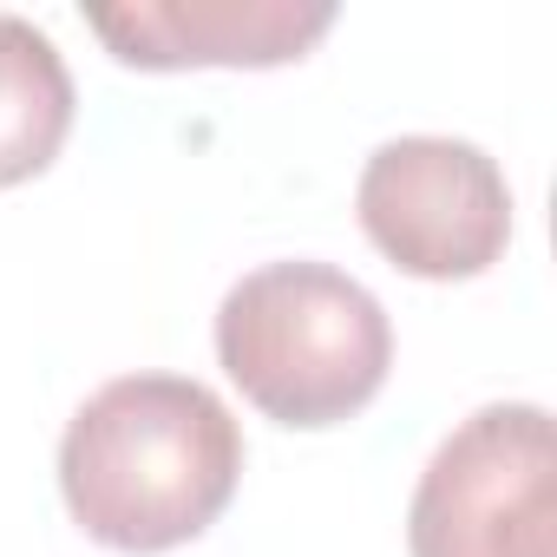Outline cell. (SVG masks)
<instances>
[{
    "label": "cell",
    "mask_w": 557,
    "mask_h": 557,
    "mask_svg": "<svg viewBox=\"0 0 557 557\" xmlns=\"http://www.w3.org/2000/svg\"><path fill=\"white\" fill-rule=\"evenodd\" d=\"M243 479L236 413L190 374L106 381L60 440V498L73 524L132 557L203 537Z\"/></svg>",
    "instance_id": "6da1fadb"
},
{
    "label": "cell",
    "mask_w": 557,
    "mask_h": 557,
    "mask_svg": "<svg viewBox=\"0 0 557 557\" xmlns=\"http://www.w3.org/2000/svg\"><path fill=\"white\" fill-rule=\"evenodd\" d=\"M216 361L275 426H342L394 368V329L368 283L335 262H262L216 309Z\"/></svg>",
    "instance_id": "7a4b0ae2"
},
{
    "label": "cell",
    "mask_w": 557,
    "mask_h": 557,
    "mask_svg": "<svg viewBox=\"0 0 557 557\" xmlns=\"http://www.w3.org/2000/svg\"><path fill=\"white\" fill-rule=\"evenodd\" d=\"M413 557H557V440L531 400L459 420L407 505Z\"/></svg>",
    "instance_id": "3957f363"
},
{
    "label": "cell",
    "mask_w": 557,
    "mask_h": 557,
    "mask_svg": "<svg viewBox=\"0 0 557 557\" xmlns=\"http://www.w3.org/2000/svg\"><path fill=\"white\" fill-rule=\"evenodd\" d=\"M355 210L368 243L420 283L485 275L511 243L505 171L472 138H440V132L387 138L361 164Z\"/></svg>",
    "instance_id": "277c9868"
},
{
    "label": "cell",
    "mask_w": 557,
    "mask_h": 557,
    "mask_svg": "<svg viewBox=\"0 0 557 557\" xmlns=\"http://www.w3.org/2000/svg\"><path fill=\"white\" fill-rule=\"evenodd\" d=\"M86 27L112 47V60L138 73L184 66H289L329 27V0H119L86 8Z\"/></svg>",
    "instance_id": "5b68a950"
},
{
    "label": "cell",
    "mask_w": 557,
    "mask_h": 557,
    "mask_svg": "<svg viewBox=\"0 0 557 557\" xmlns=\"http://www.w3.org/2000/svg\"><path fill=\"white\" fill-rule=\"evenodd\" d=\"M73 73L60 60V47L21 21L0 14V190L40 177L66 132H73Z\"/></svg>",
    "instance_id": "8992f818"
}]
</instances>
